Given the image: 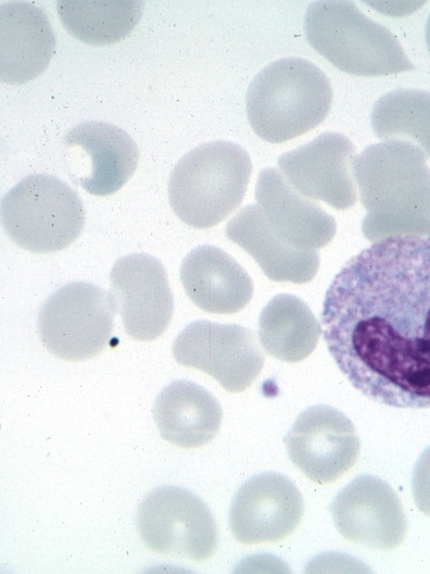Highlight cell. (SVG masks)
Here are the masks:
<instances>
[{"label":"cell","instance_id":"1","mask_svg":"<svg viewBox=\"0 0 430 574\" xmlns=\"http://www.w3.org/2000/svg\"><path fill=\"white\" fill-rule=\"evenodd\" d=\"M321 330L363 395L430 408V236L387 237L350 259L326 291Z\"/></svg>","mask_w":430,"mask_h":574},{"label":"cell","instance_id":"2","mask_svg":"<svg viewBox=\"0 0 430 574\" xmlns=\"http://www.w3.org/2000/svg\"><path fill=\"white\" fill-rule=\"evenodd\" d=\"M427 155L403 140L367 146L352 159L362 232L369 241L401 235L430 236V169Z\"/></svg>","mask_w":430,"mask_h":574},{"label":"cell","instance_id":"3","mask_svg":"<svg viewBox=\"0 0 430 574\" xmlns=\"http://www.w3.org/2000/svg\"><path fill=\"white\" fill-rule=\"evenodd\" d=\"M331 102L327 75L301 58H282L266 65L253 78L245 96L251 127L271 144L288 141L319 125Z\"/></svg>","mask_w":430,"mask_h":574},{"label":"cell","instance_id":"4","mask_svg":"<svg viewBox=\"0 0 430 574\" xmlns=\"http://www.w3.org/2000/svg\"><path fill=\"white\" fill-rule=\"evenodd\" d=\"M251 173V158L241 146L226 140L202 144L170 173V208L189 226L213 227L241 204Z\"/></svg>","mask_w":430,"mask_h":574},{"label":"cell","instance_id":"5","mask_svg":"<svg viewBox=\"0 0 430 574\" xmlns=\"http://www.w3.org/2000/svg\"><path fill=\"white\" fill-rule=\"evenodd\" d=\"M304 32L313 49L347 74L381 76L415 68L397 38L351 1L311 3Z\"/></svg>","mask_w":430,"mask_h":574},{"label":"cell","instance_id":"6","mask_svg":"<svg viewBox=\"0 0 430 574\" xmlns=\"http://www.w3.org/2000/svg\"><path fill=\"white\" fill-rule=\"evenodd\" d=\"M1 224L21 248L35 253L63 250L80 235L85 209L77 192L63 180L31 174L1 199Z\"/></svg>","mask_w":430,"mask_h":574},{"label":"cell","instance_id":"7","mask_svg":"<svg viewBox=\"0 0 430 574\" xmlns=\"http://www.w3.org/2000/svg\"><path fill=\"white\" fill-rule=\"evenodd\" d=\"M115 313L110 292L90 283H71L42 304L38 334L53 355L66 361L88 360L109 345Z\"/></svg>","mask_w":430,"mask_h":574},{"label":"cell","instance_id":"8","mask_svg":"<svg viewBox=\"0 0 430 574\" xmlns=\"http://www.w3.org/2000/svg\"><path fill=\"white\" fill-rule=\"evenodd\" d=\"M137 529L150 550L198 562L211 558L218 544L207 506L177 486L159 487L143 499L137 512Z\"/></svg>","mask_w":430,"mask_h":574},{"label":"cell","instance_id":"9","mask_svg":"<svg viewBox=\"0 0 430 574\" xmlns=\"http://www.w3.org/2000/svg\"><path fill=\"white\" fill-rule=\"evenodd\" d=\"M172 350L179 364L208 374L230 392L245 390L265 363L255 334L238 324L192 322L177 336Z\"/></svg>","mask_w":430,"mask_h":574},{"label":"cell","instance_id":"10","mask_svg":"<svg viewBox=\"0 0 430 574\" xmlns=\"http://www.w3.org/2000/svg\"><path fill=\"white\" fill-rule=\"evenodd\" d=\"M283 441L293 464L316 484L337 481L355 464L361 449L351 420L326 404L305 409Z\"/></svg>","mask_w":430,"mask_h":574},{"label":"cell","instance_id":"11","mask_svg":"<svg viewBox=\"0 0 430 574\" xmlns=\"http://www.w3.org/2000/svg\"><path fill=\"white\" fill-rule=\"evenodd\" d=\"M110 279V295L126 333L139 341L160 337L174 310V298L162 262L147 253H131L114 263Z\"/></svg>","mask_w":430,"mask_h":574},{"label":"cell","instance_id":"12","mask_svg":"<svg viewBox=\"0 0 430 574\" xmlns=\"http://www.w3.org/2000/svg\"><path fill=\"white\" fill-rule=\"evenodd\" d=\"M329 509L337 531L368 548L394 549L406 535L407 522L400 498L378 476H357L337 494Z\"/></svg>","mask_w":430,"mask_h":574},{"label":"cell","instance_id":"13","mask_svg":"<svg viewBox=\"0 0 430 574\" xmlns=\"http://www.w3.org/2000/svg\"><path fill=\"white\" fill-rule=\"evenodd\" d=\"M356 148L343 134L327 132L278 158V167L302 196L345 210L357 200L352 159Z\"/></svg>","mask_w":430,"mask_h":574},{"label":"cell","instance_id":"14","mask_svg":"<svg viewBox=\"0 0 430 574\" xmlns=\"http://www.w3.org/2000/svg\"><path fill=\"white\" fill-rule=\"evenodd\" d=\"M303 497L287 476L264 472L248 479L229 509V527L241 544L276 542L291 535L301 522Z\"/></svg>","mask_w":430,"mask_h":574},{"label":"cell","instance_id":"15","mask_svg":"<svg viewBox=\"0 0 430 574\" xmlns=\"http://www.w3.org/2000/svg\"><path fill=\"white\" fill-rule=\"evenodd\" d=\"M254 196L270 232L288 246L317 250L333 239L336 220L293 189L275 167L260 172Z\"/></svg>","mask_w":430,"mask_h":574},{"label":"cell","instance_id":"16","mask_svg":"<svg viewBox=\"0 0 430 574\" xmlns=\"http://www.w3.org/2000/svg\"><path fill=\"white\" fill-rule=\"evenodd\" d=\"M55 37L48 16L26 1L0 5V77L7 84H24L49 65Z\"/></svg>","mask_w":430,"mask_h":574},{"label":"cell","instance_id":"17","mask_svg":"<svg viewBox=\"0 0 430 574\" xmlns=\"http://www.w3.org/2000/svg\"><path fill=\"white\" fill-rule=\"evenodd\" d=\"M179 275L189 299L207 313H236L253 296L254 286L248 272L215 246L191 250L182 260Z\"/></svg>","mask_w":430,"mask_h":574},{"label":"cell","instance_id":"18","mask_svg":"<svg viewBox=\"0 0 430 574\" xmlns=\"http://www.w3.org/2000/svg\"><path fill=\"white\" fill-rule=\"evenodd\" d=\"M65 148L83 150L90 161V172L77 184L87 192L109 196L132 176L139 161L134 139L116 125L89 121L71 128L62 139Z\"/></svg>","mask_w":430,"mask_h":574},{"label":"cell","instance_id":"19","mask_svg":"<svg viewBox=\"0 0 430 574\" xmlns=\"http://www.w3.org/2000/svg\"><path fill=\"white\" fill-rule=\"evenodd\" d=\"M152 414L161 437L182 448H197L211 441L223 420L217 399L186 379L175 380L160 391Z\"/></svg>","mask_w":430,"mask_h":574},{"label":"cell","instance_id":"20","mask_svg":"<svg viewBox=\"0 0 430 574\" xmlns=\"http://www.w3.org/2000/svg\"><path fill=\"white\" fill-rule=\"evenodd\" d=\"M225 233L227 238L244 249L262 272L274 282L305 284L317 274V251L295 249L278 239L266 225L256 204L242 208L228 221Z\"/></svg>","mask_w":430,"mask_h":574},{"label":"cell","instance_id":"21","mask_svg":"<svg viewBox=\"0 0 430 574\" xmlns=\"http://www.w3.org/2000/svg\"><path fill=\"white\" fill-rule=\"evenodd\" d=\"M321 327L307 303L290 294L273 297L258 319L263 348L278 360L294 363L316 348Z\"/></svg>","mask_w":430,"mask_h":574},{"label":"cell","instance_id":"22","mask_svg":"<svg viewBox=\"0 0 430 574\" xmlns=\"http://www.w3.org/2000/svg\"><path fill=\"white\" fill-rule=\"evenodd\" d=\"M143 5V1L56 2L64 28L91 46L111 45L127 37L139 22Z\"/></svg>","mask_w":430,"mask_h":574},{"label":"cell","instance_id":"23","mask_svg":"<svg viewBox=\"0 0 430 574\" xmlns=\"http://www.w3.org/2000/svg\"><path fill=\"white\" fill-rule=\"evenodd\" d=\"M371 127L382 140H403L420 148L430 158V92L395 89L374 104Z\"/></svg>","mask_w":430,"mask_h":574},{"label":"cell","instance_id":"24","mask_svg":"<svg viewBox=\"0 0 430 574\" xmlns=\"http://www.w3.org/2000/svg\"><path fill=\"white\" fill-rule=\"evenodd\" d=\"M412 489L417 508L430 516V446L423 450L415 464Z\"/></svg>","mask_w":430,"mask_h":574},{"label":"cell","instance_id":"25","mask_svg":"<svg viewBox=\"0 0 430 574\" xmlns=\"http://www.w3.org/2000/svg\"><path fill=\"white\" fill-rule=\"evenodd\" d=\"M426 42H427L428 50L430 52V15L426 24Z\"/></svg>","mask_w":430,"mask_h":574}]
</instances>
